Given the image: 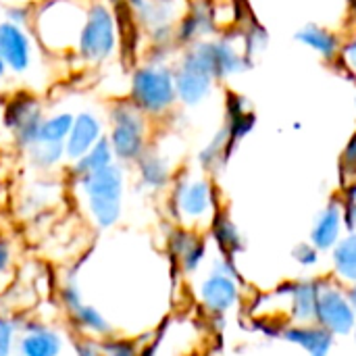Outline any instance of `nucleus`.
Returning <instances> with one entry per match:
<instances>
[{
  "mask_svg": "<svg viewBox=\"0 0 356 356\" xmlns=\"http://www.w3.org/2000/svg\"><path fill=\"white\" fill-rule=\"evenodd\" d=\"M77 194L81 196L86 215L98 232L113 229L123 217L125 196V165L113 163L100 171L73 179Z\"/></svg>",
  "mask_w": 356,
  "mask_h": 356,
  "instance_id": "obj_1",
  "label": "nucleus"
},
{
  "mask_svg": "<svg viewBox=\"0 0 356 356\" xmlns=\"http://www.w3.org/2000/svg\"><path fill=\"white\" fill-rule=\"evenodd\" d=\"M169 213L179 227L209 232L217 211V190L211 177L179 173L169 186Z\"/></svg>",
  "mask_w": 356,
  "mask_h": 356,
  "instance_id": "obj_2",
  "label": "nucleus"
},
{
  "mask_svg": "<svg viewBox=\"0 0 356 356\" xmlns=\"http://www.w3.org/2000/svg\"><path fill=\"white\" fill-rule=\"evenodd\" d=\"M86 6L81 0H44L33 8L29 29L46 50L75 52Z\"/></svg>",
  "mask_w": 356,
  "mask_h": 356,
  "instance_id": "obj_3",
  "label": "nucleus"
},
{
  "mask_svg": "<svg viewBox=\"0 0 356 356\" xmlns=\"http://www.w3.org/2000/svg\"><path fill=\"white\" fill-rule=\"evenodd\" d=\"M106 119V140L113 148L115 161L121 165H136L150 146V119L129 98L115 100L108 106Z\"/></svg>",
  "mask_w": 356,
  "mask_h": 356,
  "instance_id": "obj_4",
  "label": "nucleus"
},
{
  "mask_svg": "<svg viewBox=\"0 0 356 356\" xmlns=\"http://www.w3.org/2000/svg\"><path fill=\"white\" fill-rule=\"evenodd\" d=\"M127 98L152 121L167 117L177 106L175 75L169 63H146L134 69Z\"/></svg>",
  "mask_w": 356,
  "mask_h": 356,
  "instance_id": "obj_5",
  "label": "nucleus"
},
{
  "mask_svg": "<svg viewBox=\"0 0 356 356\" xmlns=\"http://www.w3.org/2000/svg\"><path fill=\"white\" fill-rule=\"evenodd\" d=\"M119 44V21L106 0H90L77 35L75 54L86 65L108 60Z\"/></svg>",
  "mask_w": 356,
  "mask_h": 356,
  "instance_id": "obj_6",
  "label": "nucleus"
},
{
  "mask_svg": "<svg viewBox=\"0 0 356 356\" xmlns=\"http://www.w3.org/2000/svg\"><path fill=\"white\" fill-rule=\"evenodd\" d=\"M240 298L242 286L234 259L219 252L211 261L209 271L196 284V300L209 315L225 317L238 307Z\"/></svg>",
  "mask_w": 356,
  "mask_h": 356,
  "instance_id": "obj_7",
  "label": "nucleus"
},
{
  "mask_svg": "<svg viewBox=\"0 0 356 356\" xmlns=\"http://www.w3.org/2000/svg\"><path fill=\"white\" fill-rule=\"evenodd\" d=\"M207 40H200L188 48H184L179 63L173 67L177 102L184 106L202 104L213 94V88L217 83L213 69H211Z\"/></svg>",
  "mask_w": 356,
  "mask_h": 356,
  "instance_id": "obj_8",
  "label": "nucleus"
},
{
  "mask_svg": "<svg viewBox=\"0 0 356 356\" xmlns=\"http://www.w3.org/2000/svg\"><path fill=\"white\" fill-rule=\"evenodd\" d=\"M315 323L327 330L334 338L350 336L356 327V309L348 286L340 284L332 275L319 277Z\"/></svg>",
  "mask_w": 356,
  "mask_h": 356,
  "instance_id": "obj_9",
  "label": "nucleus"
},
{
  "mask_svg": "<svg viewBox=\"0 0 356 356\" xmlns=\"http://www.w3.org/2000/svg\"><path fill=\"white\" fill-rule=\"evenodd\" d=\"M317 286H319V277H309V280L288 282L282 288L273 290L267 296L277 302V309H273L267 317L275 319L277 325L315 321Z\"/></svg>",
  "mask_w": 356,
  "mask_h": 356,
  "instance_id": "obj_10",
  "label": "nucleus"
},
{
  "mask_svg": "<svg viewBox=\"0 0 356 356\" xmlns=\"http://www.w3.org/2000/svg\"><path fill=\"white\" fill-rule=\"evenodd\" d=\"M44 119V111L40 100L31 92H15L2 108V123L10 131L15 144L21 150H27L38 142L40 123Z\"/></svg>",
  "mask_w": 356,
  "mask_h": 356,
  "instance_id": "obj_11",
  "label": "nucleus"
},
{
  "mask_svg": "<svg viewBox=\"0 0 356 356\" xmlns=\"http://www.w3.org/2000/svg\"><path fill=\"white\" fill-rule=\"evenodd\" d=\"M167 252L177 271L186 277H192L207 263L209 244L202 232L175 225L167 238Z\"/></svg>",
  "mask_w": 356,
  "mask_h": 356,
  "instance_id": "obj_12",
  "label": "nucleus"
},
{
  "mask_svg": "<svg viewBox=\"0 0 356 356\" xmlns=\"http://www.w3.org/2000/svg\"><path fill=\"white\" fill-rule=\"evenodd\" d=\"M0 56L6 73L25 75L33 65V35L27 27L10 21H0Z\"/></svg>",
  "mask_w": 356,
  "mask_h": 356,
  "instance_id": "obj_13",
  "label": "nucleus"
},
{
  "mask_svg": "<svg viewBox=\"0 0 356 356\" xmlns=\"http://www.w3.org/2000/svg\"><path fill=\"white\" fill-rule=\"evenodd\" d=\"M217 29L215 8L209 0H192L175 23V46L188 48L200 40H207Z\"/></svg>",
  "mask_w": 356,
  "mask_h": 356,
  "instance_id": "obj_14",
  "label": "nucleus"
},
{
  "mask_svg": "<svg viewBox=\"0 0 356 356\" xmlns=\"http://www.w3.org/2000/svg\"><path fill=\"white\" fill-rule=\"evenodd\" d=\"M63 350H65V338L56 327L38 321L21 325L17 338L19 356H60Z\"/></svg>",
  "mask_w": 356,
  "mask_h": 356,
  "instance_id": "obj_15",
  "label": "nucleus"
},
{
  "mask_svg": "<svg viewBox=\"0 0 356 356\" xmlns=\"http://www.w3.org/2000/svg\"><path fill=\"white\" fill-rule=\"evenodd\" d=\"M346 225H344V200L332 198L315 217L309 242L319 250V252H330L340 238L344 236Z\"/></svg>",
  "mask_w": 356,
  "mask_h": 356,
  "instance_id": "obj_16",
  "label": "nucleus"
},
{
  "mask_svg": "<svg viewBox=\"0 0 356 356\" xmlns=\"http://www.w3.org/2000/svg\"><path fill=\"white\" fill-rule=\"evenodd\" d=\"M104 121L92 113V111H81L73 119V127L65 140V156L69 163L81 159L88 150H92L102 138H104Z\"/></svg>",
  "mask_w": 356,
  "mask_h": 356,
  "instance_id": "obj_17",
  "label": "nucleus"
},
{
  "mask_svg": "<svg viewBox=\"0 0 356 356\" xmlns=\"http://www.w3.org/2000/svg\"><path fill=\"white\" fill-rule=\"evenodd\" d=\"M207 44H209L211 69H213V75L217 81H223V79H229L238 73H244L254 65L244 56L242 46H238L232 35L207 40Z\"/></svg>",
  "mask_w": 356,
  "mask_h": 356,
  "instance_id": "obj_18",
  "label": "nucleus"
},
{
  "mask_svg": "<svg viewBox=\"0 0 356 356\" xmlns=\"http://www.w3.org/2000/svg\"><path fill=\"white\" fill-rule=\"evenodd\" d=\"M275 336H280L284 342L292 346H298L309 356H327L334 346V336L315 321L280 325Z\"/></svg>",
  "mask_w": 356,
  "mask_h": 356,
  "instance_id": "obj_19",
  "label": "nucleus"
},
{
  "mask_svg": "<svg viewBox=\"0 0 356 356\" xmlns=\"http://www.w3.org/2000/svg\"><path fill=\"white\" fill-rule=\"evenodd\" d=\"M138 186L146 192H163L169 190L175 173L169 159L154 146H148L146 152L136 161Z\"/></svg>",
  "mask_w": 356,
  "mask_h": 356,
  "instance_id": "obj_20",
  "label": "nucleus"
},
{
  "mask_svg": "<svg viewBox=\"0 0 356 356\" xmlns=\"http://www.w3.org/2000/svg\"><path fill=\"white\" fill-rule=\"evenodd\" d=\"M294 40L298 44H302L305 48L313 50L315 54H319L321 58H325L327 63H336L338 56H340V50H342V38L319 25V23H307L302 25L296 33H294Z\"/></svg>",
  "mask_w": 356,
  "mask_h": 356,
  "instance_id": "obj_21",
  "label": "nucleus"
},
{
  "mask_svg": "<svg viewBox=\"0 0 356 356\" xmlns=\"http://www.w3.org/2000/svg\"><path fill=\"white\" fill-rule=\"evenodd\" d=\"M71 323L79 330L81 338H92V340H106L111 336H117V325L108 321V317L94 305L90 302H79L75 309L69 313Z\"/></svg>",
  "mask_w": 356,
  "mask_h": 356,
  "instance_id": "obj_22",
  "label": "nucleus"
},
{
  "mask_svg": "<svg viewBox=\"0 0 356 356\" xmlns=\"http://www.w3.org/2000/svg\"><path fill=\"white\" fill-rule=\"evenodd\" d=\"M332 277L344 286L356 284V232H346L340 242L330 250Z\"/></svg>",
  "mask_w": 356,
  "mask_h": 356,
  "instance_id": "obj_23",
  "label": "nucleus"
},
{
  "mask_svg": "<svg viewBox=\"0 0 356 356\" xmlns=\"http://www.w3.org/2000/svg\"><path fill=\"white\" fill-rule=\"evenodd\" d=\"M209 232H211V238L217 244L219 252L229 257V259H234L244 248V240H242V234H240L238 225L234 223V219L223 209L217 211Z\"/></svg>",
  "mask_w": 356,
  "mask_h": 356,
  "instance_id": "obj_24",
  "label": "nucleus"
},
{
  "mask_svg": "<svg viewBox=\"0 0 356 356\" xmlns=\"http://www.w3.org/2000/svg\"><path fill=\"white\" fill-rule=\"evenodd\" d=\"M115 163V154H113V148H111V144H108V140H106V136L92 148V150H88L81 159H77V161H73V163H69V177H71V181L73 179H79V177H83V175H88V173H94V171H100V169H104V167H108V165H113Z\"/></svg>",
  "mask_w": 356,
  "mask_h": 356,
  "instance_id": "obj_25",
  "label": "nucleus"
},
{
  "mask_svg": "<svg viewBox=\"0 0 356 356\" xmlns=\"http://www.w3.org/2000/svg\"><path fill=\"white\" fill-rule=\"evenodd\" d=\"M232 148H229V131L223 125L213 138L211 142L198 152V165L204 173H215L217 169H221L229 156H232Z\"/></svg>",
  "mask_w": 356,
  "mask_h": 356,
  "instance_id": "obj_26",
  "label": "nucleus"
},
{
  "mask_svg": "<svg viewBox=\"0 0 356 356\" xmlns=\"http://www.w3.org/2000/svg\"><path fill=\"white\" fill-rule=\"evenodd\" d=\"M27 163L38 173H50L58 169L67 156H65V144H48V142H35L25 150Z\"/></svg>",
  "mask_w": 356,
  "mask_h": 356,
  "instance_id": "obj_27",
  "label": "nucleus"
},
{
  "mask_svg": "<svg viewBox=\"0 0 356 356\" xmlns=\"http://www.w3.org/2000/svg\"><path fill=\"white\" fill-rule=\"evenodd\" d=\"M73 119H75V113H71V111H58L50 117H44L40 123L38 142L65 144V140L73 127Z\"/></svg>",
  "mask_w": 356,
  "mask_h": 356,
  "instance_id": "obj_28",
  "label": "nucleus"
},
{
  "mask_svg": "<svg viewBox=\"0 0 356 356\" xmlns=\"http://www.w3.org/2000/svg\"><path fill=\"white\" fill-rule=\"evenodd\" d=\"M240 42H242V52L244 56L254 63V56H259L261 52H265L267 44H269V33L263 25L259 23H250L242 33H240Z\"/></svg>",
  "mask_w": 356,
  "mask_h": 356,
  "instance_id": "obj_29",
  "label": "nucleus"
},
{
  "mask_svg": "<svg viewBox=\"0 0 356 356\" xmlns=\"http://www.w3.org/2000/svg\"><path fill=\"white\" fill-rule=\"evenodd\" d=\"M21 325L15 317L0 313V356H13L17 353V338Z\"/></svg>",
  "mask_w": 356,
  "mask_h": 356,
  "instance_id": "obj_30",
  "label": "nucleus"
},
{
  "mask_svg": "<svg viewBox=\"0 0 356 356\" xmlns=\"http://www.w3.org/2000/svg\"><path fill=\"white\" fill-rule=\"evenodd\" d=\"M15 269V244L0 236V294L10 286Z\"/></svg>",
  "mask_w": 356,
  "mask_h": 356,
  "instance_id": "obj_31",
  "label": "nucleus"
},
{
  "mask_svg": "<svg viewBox=\"0 0 356 356\" xmlns=\"http://www.w3.org/2000/svg\"><path fill=\"white\" fill-rule=\"evenodd\" d=\"M102 356H142L138 344L129 338L111 336L106 340H98Z\"/></svg>",
  "mask_w": 356,
  "mask_h": 356,
  "instance_id": "obj_32",
  "label": "nucleus"
},
{
  "mask_svg": "<svg viewBox=\"0 0 356 356\" xmlns=\"http://www.w3.org/2000/svg\"><path fill=\"white\" fill-rule=\"evenodd\" d=\"M340 173H342V179H344V188L356 179V134H353V138L348 140V144L342 150Z\"/></svg>",
  "mask_w": 356,
  "mask_h": 356,
  "instance_id": "obj_33",
  "label": "nucleus"
},
{
  "mask_svg": "<svg viewBox=\"0 0 356 356\" xmlns=\"http://www.w3.org/2000/svg\"><path fill=\"white\" fill-rule=\"evenodd\" d=\"M319 257H321V252L311 242H298L292 248L294 263L300 265V267H305V269H313L315 265H319Z\"/></svg>",
  "mask_w": 356,
  "mask_h": 356,
  "instance_id": "obj_34",
  "label": "nucleus"
},
{
  "mask_svg": "<svg viewBox=\"0 0 356 356\" xmlns=\"http://www.w3.org/2000/svg\"><path fill=\"white\" fill-rule=\"evenodd\" d=\"M4 17H6V21L29 29L31 19H33V4H8L4 10Z\"/></svg>",
  "mask_w": 356,
  "mask_h": 356,
  "instance_id": "obj_35",
  "label": "nucleus"
},
{
  "mask_svg": "<svg viewBox=\"0 0 356 356\" xmlns=\"http://www.w3.org/2000/svg\"><path fill=\"white\" fill-rule=\"evenodd\" d=\"M336 63H340L344 71H348L356 77V31L346 42H342V50Z\"/></svg>",
  "mask_w": 356,
  "mask_h": 356,
  "instance_id": "obj_36",
  "label": "nucleus"
},
{
  "mask_svg": "<svg viewBox=\"0 0 356 356\" xmlns=\"http://www.w3.org/2000/svg\"><path fill=\"white\" fill-rule=\"evenodd\" d=\"M73 353L75 356H102L98 340H92V338H79L73 344Z\"/></svg>",
  "mask_w": 356,
  "mask_h": 356,
  "instance_id": "obj_37",
  "label": "nucleus"
},
{
  "mask_svg": "<svg viewBox=\"0 0 356 356\" xmlns=\"http://www.w3.org/2000/svg\"><path fill=\"white\" fill-rule=\"evenodd\" d=\"M348 292H350V298H353V305H355V309H356V284L348 286ZM353 336H355V340H356V327H355V332H353Z\"/></svg>",
  "mask_w": 356,
  "mask_h": 356,
  "instance_id": "obj_38",
  "label": "nucleus"
},
{
  "mask_svg": "<svg viewBox=\"0 0 356 356\" xmlns=\"http://www.w3.org/2000/svg\"><path fill=\"white\" fill-rule=\"evenodd\" d=\"M2 75H6V67H4V60H2V56H0V77Z\"/></svg>",
  "mask_w": 356,
  "mask_h": 356,
  "instance_id": "obj_39",
  "label": "nucleus"
},
{
  "mask_svg": "<svg viewBox=\"0 0 356 356\" xmlns=\"http://www.w3.org/2000/svg\"><path fill=\"white\" fill-rule=\"evenodd\" d=\"M106 2H108L111 6H115V4H123L125 0H106Z\"/></svg>",
  "mask_w": 356,
  "mask_h": 356,
  "instance_id": "obj_40",
  "label": "nucleus"
},
{
  "mask_svg": "<svg viewBox=\"0 0 356 356\" xmlns=\"http://www.w3.org/2000/svg\"><path fill=\"white\" fill-rule=\"evenodd\" d=\"M355 111H356V96H355Z\"/></svg>",
  "mask_w": 356,
  "mask_h": 356,
  "instance_id": "obj_41",
  "label": "nucleus"
},
{
  "mask_svg": "<svg viewBox=\"0 0 356 356\" xmlns=\"http://www.w3.org/2000/svg\"><path fill=\"white\" fill-rule=\"evenodd\" d=\"M154 356H156V355H154Z\"/></svg>",
  "mask_w": 356,
  "mask_h": 356,
  "instance_id": "obj_42",
  "label": "nucleus"
}]
</instances>
